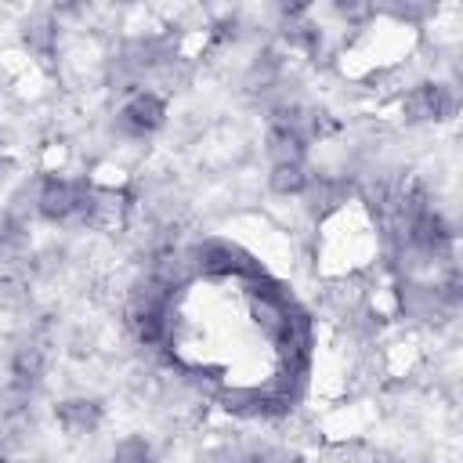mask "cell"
Here are the masks:
<instances>
[{
	"instance_id": "6da1fadb",
	"label": "cell",
	"mask_w": 463,
	"mask_h": 463,
	"mask_svg": "<svg viewBox=\"0 0 463 463\" xmlns=\"http://www.w3.org/2000/svg\"><path fill=\"white\" fill-rule=\"evenodd\" d=\"M58 420L72 434H90L98 427V420H101V409H98V402H65L58 409Z\"/></svg>"
}]
</instances>
